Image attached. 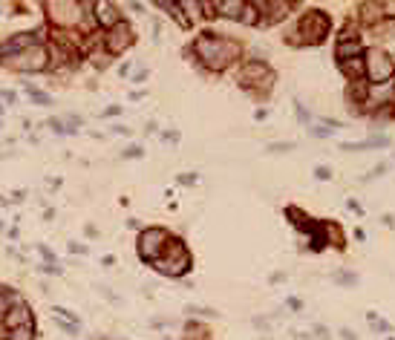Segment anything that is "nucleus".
Listing matches in <instances>:
<instances>
[{"label":"nucleus","instance_id":"obj_1","mask_svg":"<svg viewBox=\"0 0 395 340\" xmlns=\"http://www.w3.org/2000/svg\"><path fill=\"white\" fill-rule=\"evenodd\" d=\"M193 52L200 55V61L208 70H225L228 63H234L242 55V46L231 38H220V35H200L193 43Z\"/></svg>","mask_w":395,"mask_h":340},{"label":"nucleus","instance_id":"obj_2","mask_svg":"<svg viewBox=\"0 0 395 340\" xmlns=\"http://www.w3.org/2000/svg\"><path fill=\"white\" fill-rule=\"evenodd\" d=\"M156 271L168 274V277H182V274L191 271V254L185 248L182 239H171L168 246H164V254L153 263Z\"/></svg>","mask_w":395,"mask_h":340},{"label":"nucleus","instance_id":"obj_3","mask_svg":"<svg viewBox=\"0 0 395 340\" xmlns=\"http://www.w3.org/2000/svg\"><path fill=\"white\" fill-rule=\"evenodd\" d=\"M364 75L369 81V87L387 84V81H392V75H395V63L384 50L372 46V50L364 52Z\"/></svg>","mask_w":395,"mask_h":340},{"label":"nucleus","instance_id":"obj_4","mask_svg":"<svg viewBox=\"0 0 395 340\" xmlns=\"http://www.w3.org/2000/svg\"><path fill=\"white\" fill-rule=\"evenodd\" d=\"M329 29H332V21H329V14L320 12V9H311L306 12L300 23H298V35L294 38H300L298 43H320L326 35H329ZM291 38V41H294Z\"/></svg>","mask_w":395,"mask_h":340},{"label":"nucleus","instance_id":"obj_5","mask_svg":"<svg viewBox=\"0 0 395 340\" xmlns=\"http://www.w3.org/2000/svg\"><path fill=\"white\" fill-rule=\"evenodd\" d=\"M171 242V234L164 228H144L139 234V257L144 263H156L164 254V246Z\"/></svg>","mask_w":395,"mask_h":340},{"label":"nucleus","instance_id":"obj_6","mask_svg":"<svg viewBox=\"0 0 395 340\" xmlns=\"http://www.w3.org/2000/svg\"><path fill=\"white\" fill-rule=\"evenodd\" d=\"M46 67H49V52L44 46H29V50L12 58V70L18 72H44Z\"/></svg>","mask_w":395,"mask_h":340},{"label":"nucleus","instance_id":"obj_7","mask_svg":"<svg viewBox=\"0 0 395 340\" xmlns=\"http://www.w3.org/2000/svg\"><path fill=\"white\" fill-rule=\"evenodd\" d=\"M133 29H130L124 21L119 23V26H113L110 32H107V41H104V46H107V55H122V52H127L130 46H133Z\"/></svg>","mask_w":395,"mask_h":340},{"label":"nucleus","instance_id":"obj_8","mask_svg":"<svg viewBox=\"0 0 395 340\" xmlns=\"http://www.w3.org/2000/svg\"><path fill=\"white\" fill-rule=\"evenodd\" d=\"M271 81H274V75H271V70L262 61H249L242 67V72H240V84L242 87H257V84L260 87H269Z\"/></svg>","mask_w":395,"mask_h":340},{"label":"nucleus","instance_id":"obj_9","mask_svg":"<svg viewBox=\"0 0 395 340\" xmlns=\"http://www.w3.org/2000/svg\"><path fill=\"white\" fill-rule=\"evenodd\" d=\"M46 9L52 12V21L61 26H75L81 21V12L87 9V3H46Z\"/></svg>","mask_w":395,"mask_h":340},{"label":"nucleus","instance_id":"obj_10","mask_svg":"<svg viewBox=\"0 0 395 340\" xmlns=\"http://www.w3.org/2000/svg\"><path fill=\"white\" fill-rule=\"evenodd\" d=\"M3 326L12 332V329H21V326H32V312H29V306L18 297L12 306H9V312L3 314Z\"/></svg>","mask_w":395,"mask_h":340},{"label":"nucleus","instance_id":"obj_11","mask_svg":"<svg viewBox=\"0 0 395 340\" xmlns=\"http://www.w3.org/2000/svg\"><path fill=\"white\" fill-rule=\"evenodd\" d=\"M93 12H95V21L102 23L107 32L113 26L122 23V14H119V6L116 3H107V0H102V3H93Z\"/></svg>","mask_w":395,"mask_h":340},{"label":"nucleus","instance_id":"obj_12","mask_svg":"<svg viewBox=\"0 0 395 340\" xmlns=\"http://www.w3.org/2000/svg\"><path fill=\"white\" fill-rule=\"evenodd\" d=\"M335 58L343 63V61H352V58H364V43L360 38L355 41H338L335 43Z\"/></svg>","mask_w":395,"mask_h":340},{"label":"nucleus","instance_id":"obj_13","mask_svg":"<svg viewBox=\"0 0 395 340\" xmlns=\"http://www.w3.org/2000/svg\"><path fill=\"white\" fill-rule=\"evenodd\" d=\"M242 9H245V3H240V0H220V3H213V12H220L228 21H240Z\"/></svg>","mask_w":395,"mask_h":340},{"label":"nucleus","instance_id":"obj_14","mask_svg":"<svg viewBox=\"0 0 395 340\" xmlns=\"http://www.w3.org/2000/svg\"><path fill=\"white\" fill-rule=\"evenodd\" d=\"M340 72L347 75V78L352 81V84H355L358 78H364V58H352V61H343V63H340Z\"/></svg>","mask_w":395,"mask_h":340},{"label":"nucleus","instance_id":"obj_15","mask_svg":"<svg viewBox=\"0 0 395 340\" xmlns=\"http://www.w3.org/2000/svg\"><path fill=\"white\" fill-rule=\"evenodd\" d=\"M360 18H364L367 23H381L384 21V12H381V3H360Z\"/></svg>","mask_w":395,"mask_h":340},{"label":"nucleus","instance_id":"obj_16","mask_svg":"<svg viewBox=\"0 0 395 340\" xmlns=\"http://www.w3.org/2000/svg\"><path fill=\"white\" fill-rule=\"evenodd\" d=\"M6 340H35V329H32V326H21V329H12Z\"/></svg>","mask_w":395,"mask_h":340},{"label":"nucleus","instance_id":"obj_17","mask_svg":"<svg viewBox=\"0 0 395 340\" xmlns=\"http://www.w3.org/2000/svg\"><path fill=\"white\" fill-rule=\"evenodd\" d=\"M242 23H260V18H257V9H254V3H245V9H242V18H240Z\"/></svg>","mask_w":395,"mask_h":340},{"label":"nucleus","instance_id":"obj_18","mask_svg":"<svg viewBox=\"0 0 395 340\" xmlns=\"http://www.w3.org/2000/svg\"><path fill=\"white\" fill-rule=\"evenodd\" d=\"M29 99L35 101V104H44V107H49V104H52V99H49L46 92H41V90H29Z\"/></svg>","mask_w":395,"mask_h":340},{"label":"nucleus","instance_id":"obj_19","mask_svg":"<svg viewBox=\"0 0 395 340\" xmlns=\"http://www.w3.org/2000/svg\"><path fill=\"white\" fill-rule=\"evenodd\" d=\"M18 300V297H12V294H3V291H0V323H3V314L9 312V306Z\"/></svg>","mask_w":395,"mask_h":340},{"label":"nucleus","instance_id":"obj_20","mask_svg":"<svg viewBox=\"0 0 395 340\" xmlns=\"http://www.w3.org/2000/svg\"><path fill=\"white\" fill-rule=\"evenodd\" d=\"M378 32H384V35L395 38V21H381V23H378Z\"/></svg>","mask_w":395,"mask_h":340},{"label":"nucleus","instance_id":"obj_21","mask_svg":"<svg viewBox=\"0 0 395 340\" xmlns=\"http://www.w3.org/2000/svg\"><path fill=\"white\" fill-rule=\"evenodd\" d=\"M291 148H294L291 141H277V144H269V150H271V153H286V150H291Z\"/></svg>","mask_w":395,"mask_h":340},{"label":"nucleus","instance_id":"obj_22","mask_svg":"<svg viewBox=\"0 0 395 340\" xmlns=\"http://www.w3.org/2000/svg\"><path fill=\"white\" fill-rule=\"evenodd\" d=\"M185 312H188V314H205V317H217V312H213V309H200V306H188Z\"/></svg>","mask_w":395,"mask_h":340},{"label":"nucleus","instance_id":"obj_23","mask_svg":"<svg viewBox=\"0 0 395 340\" xmlns=\"http://www.w3.org/2000/svg\"><path fill=\"white\" fill-rule=\"evenodd\" d=\"M144 156V150L139 148V144H130V148L124 150V159H142Z\"/></svg>","mask_w":395,"mask_h":340},{"label":"nucleus","instance_id":"obj_24","mask_svg":"<svg viewBox=\"0 0 395 340\" xmlns=\"http://www.w3.org/2000/svg\"><path fill=\"white\" fill-rule=\"evenodd\" d=\"M49 127H52L55 133H70V130H67V124H64L61 119H49Z\"/></svg>","mask_w":395,"mask_h":340},{"label":"nucleus","instance_id":"obj_25","mask_svg":"<svg viewBox=\"0 0 395 340\" xmlns=\"http://www.w3.org/2000/svg\"><path fill=\"white\" fill-rule=\"evenodd\" d=\"M335 280H338V283H343V286H355V283H358L355 274H338Z\"/></svg>","mask_w":395,"mask_h":340},{"label":"nucleus","instance_id":"obj_26","mask_svg":"<svg viewBox=\"0 0 395 340\" xmlns=\"http://www.w3.org/2000/svg\"><path fill=\"white\" fill-rule=\"evenodd\" d=\"M315 176H318L320 182H326V179H332V170H329V168H318V170H315Z\"/></svg>","mask_w":395,"mask_h":340},{"label":"nucleus","instance_id":"obj_27","mask_svg":"<svg viewBox=\"0 0 395 340\" xmlns=\"http://www.w3.org/2000/svg\"><path fill=\"white\" fill-rule=\"evenodd\" d=\"M93 63H95V67H107V63H110V55H93Z\"/></svg>","mask_w":395,"mask_h":340},{"label":"nucleus","instance_id":"obj_28","mask_svg":"<svg viewBox=\"0 0 395 340\" xmlns=\"http://www.w3.org/2000/svg\"><path fill=\"white\" fill-rule=\"evenodd\" d=\"M179 182H182V185H193L196 182V173H182V176H179Z\"/></svg>","mask_w":395,"mask_h":340},{"label":"nucleus","instance_id":"obj_29","mask_svg":"<svg viewBox=\"0 0 395 340\" xmlns=\"http://www.w3.org/2000/svg\"><path fill=\"white\" fill-rule=\"evenodd\" d=\"M311 136H318V139H326V136H329V130H326V127H311Z\"/></svg>","mask_w":395,"mask_h":340},{"label":"nucleus","instance_id":"obj_30","mask_svg":"<svg viewBox=\"0 0 395 340\" xmlns=\"http://www.w3.org/2000/svg\"><path fill=\"white\" fill-rule=\"evenodd\" d=\"M41 271H46V274H61V268H58L55 263H46V266H41Z\"/></svg>","mask_w":395,"mask_h":340},{"label":"nucleus","instance_id":"obj_31","mask_svg":"<svg viewBox=\"0 0 395 340\" xmlns=\"http://www.w3.org/2000/svg\"><path fill=\"white\" fill-rule=\"evenodd\" d=\"M340 337H343V340H358V334H355L352 329H340Z\"/></svg>","mask_w":395,"mask_h":340},{"label":"nucleus","instance_id":"obj_32","mask_svg":"<svg viewBox=\"0 0 395 340\" xmlns=\"http://www.w3.org/2000/svg\"><path fill=\"white\" fill-rule=\"evenodd\" d=\"M70 251H73V254H84L87 248H84V246H78V242H70Z\"/></svg>","mask_w":395,"mask_h":340},{"label":"nucleus","instance_id":"obj_33","mask_svg":"<svg viewBox=\"0 0 395 340\" xmlns=\"http://www.w3.org/2000/svg\"><path fill=\"white\" fill-rule=\"evenodd\" d=\"M315 334H318V337H320V340H329V332H326V329H323V326H318V329H315Z\"/></svg>","mask_w":395,"mask_h":340},{"label":"nucleus","instance_id":"obj_34","mask_svg":"<svg viewBox=\"0 0 395 340\" xmlns=\"http://www.w3.org/2000/svg\"><path fill=\"white\" fill-rule=\"evenodd\" d=\"M0 99H3V101H9V104H12V101H15V92H0Z\"/></svg>","mask_w":395,"mask_h":340},{"label":"nucleus","instance_id":"obj_35","mask_svg":"<svg viewBox=\"0 0 395 340\" xmlns=\"http://www.w3.org/2000/svg\"><path fill=\"white\" fill-rule=\"evenodd\" d=\"M392 90H395V84H392Z\"/></svg>","mask_w":395,"mask_h":340}]
</instances>
